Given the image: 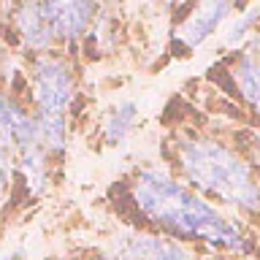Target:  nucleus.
<instances>
[{
  "label": "nucleus",
  "instance_id": "obj_1",
  "mask_svg": "<svg viewBox=\"0 0 260 260\" xmlns=\"http://www.w3.org/2000/svg\"><path fill=\"white\" fill-rule=\"evenodd\" d=\"M122 225L168 236L198 255L260 260V233L233 219L166 168L133 171L119 195Z\"/></svg>",
  "mask_w": 260,
  "mask_h": 260
},
{
  "label": "nucleus",
  "instance_id": "obj_2",
  "mask_svg": "<svg viewBox=\"0 0 260 260\" xmlns=\"http://www.w3.org/2000/svg\"><path fill=\"white\" fill-rule=\"evenodd\" d=\"M174 168L187 187L260 233V176L249 160L211 136L174 141Z\"/></svg>",
  "mask_w": 260,
  "mask_h": 260
},
{
  "label": "nucleus",
  "instance_id": "obj_3",
  "mask_svg": "<svg viewBox=\"0 0 260 260\" xmlns=\"http://www.w3.org/2000/svg\"><path fill=\"white\" fill-rule=\"evenodd\" d=\"M30 98L36 119H68L76 101V73L60 54H36L30 65Z\"/></svg>",
  "mask_w": 260,
  "mask_h": 260
},
{
  "label": "nucleus",
  "instance_id": "obj_4",
  "mask_svg": "<svg viewBox=\"0 0 260 260\" xmlns=\"http://www.w3.org/2000/svg\"><path fill=\"white\" fill-rule=\"evenodd\" d=\"M101 247L114 260H201L198 252L184 244L133 225L114 228Z\"/></svg>",
  "mask_w": 260,
  "mask_h": 260
},
{
  "label": "nucleus",
  "instance_id": "obj_5",
  "mask_svg": "<svg viewBox=\"0 0 260 260\" xmlns=\"http://www.w3.org/2000/svg\"><path fill=\"white\" fill-rule=\"evenodd\" d=\"M44 11L52 24L54 41L73 44L92 30L98 0H44Z\"/></svg>",
  "mask_w": 260,
  "mask_h": 260
},
{
  "label": "nucleus",
  "instance_id": "obj_6",
  "mask_svg": "<svg viewBox=\"0 0 260 260\" xmlns=\"http://www.w3.org/2000/svg\"><path fill=\"white\" fill-rule=\"evenodd\" d=\"M38 144V127L30 109H24L19 98L0 89V146L16 157L19 152Z\"/></svg>",
  "mask_w": 260,
  "mask_h": 260
},
{
  "label": "nucleus",
  "instance_id": "obj_7",
  "mask_svg": "<svg viewBox=\"0 0 260 260\" xmlns=\"http://www.w3.org/2000/svg\"><path fill=\"white\" fill-rule=\"evenodd\" d=\"M11 27L19 44L36 54H44L57 44L44 11V0H16L11 8Z\"/></svg>",
  "mask_w": 260,
  "mask_h": 260
},
{
  "label": "nucleus",
  "instance_id": "obj_8",
  "mask_svg": "<svg viewBox=\"0 0 260 260\" xmlns=\"http://www.w3.org/2000/svg\"><path fill=\"white\" fill-rule=\"evenodd\" d=\"M19 171L24 190L30 198H46L54 184V168H52V154H49L41 144L30 146V149L19 152L14 157V174Z\"/></svg>",
  "mask_w": 260,
  "mask_h": 260
},
{
  "label": "nucleus",
  "instance_id": "obj_9",
  "mask_svg": "<svg viewBox=\"0 0 260 260\" xmlns=\"http://www.w3.org/2000/svg\"><path fill=\"white\" fill-rule=\"evenodd\" d=\"M233 11V0H201L198 8L187 16V22L179 30V41L187 46H201L209 36H214L217 27L222 24Z\"/></svg>",
  "mask_w": 260,
  "mask_h": 260
},
{
  "label": "nucleus",
  "instance_id": "obj_10",
  "mask_svg": "<svg viewBox=\"0 0 260 260\" xmlns=\"http://www.w3.org/2000/svg\"><path fill=\"white\" fill-rule=\"evenodd\" d=\"M233 84L252 111L260 114V36H252L233 62Z\"/></svg>",
  "mask_w": 260,
  "mask_h": 260
},
{
  "label": "nucleus",
  "instance_id": "obj_11",
  "mask_svg": "<svg viewBox=\"0 0 260 260\" xmlns=\"http://www.w3.org/2000/svg\"><path fill=\"white\" fill-rule=\"evenodd\" d=\"M136 122H138V103L136 101H122L117 106H111L103 117V125H101L103 144L106 146H119L130 133H133Z\"/></svg>",
  "mask_w": 260,
  "mask_h": 260
},
{
  "label": "nucleus",
  "instance_id": "obj_12",
  "mask_svg": "<svg viewBox=\"0 0 260 260\" xmlns=\"http://www.w3.org/2000/svg\"><path fill=\"white\" fill-rule=\"evenodd\" d=\"M257 19H260V8H249L236 22H231V27L225 32V46H244L249 41L252 30H255Z\"/></svg>",
  "mask_w": 260,
  "mask_h": 260
},
{
  "label": "nucleus",
  "instance_id": "obj_13",
  "mask_svg": "<svg viewBox=\"0 0 260 260\" xmlns=\"http://www.w3.org/2000/svg\"><path fill=\"white\" fill-rule=\"evenodd\" d=\"M11 179H14V154L0 146V201L11 190Z\"/></svg>",
  "mask_w": 260,
  "mask_h": 260
},
{
  "label": "nucleus",
  "instance_id": "obj_14",
  "mask_svg": "<svg viewBox=\"0 0 260 260\" xmlns=\"http://www.w3.org/2000/svg\"><path fill=\"white\" fill-rule=\"evenodd\" d=\"M60 260H114V257L101 244H92V247H79L76 252H71L68 257H60Z\"/></svg>",
  "mask_w": 260,
  "mask_h": 260
},
{
  "label": "nucleus",
  "instance_id": "obj_15",
  "mask_svg": "<svg viewBox=\"0 0 260 260\" xmlns=\"http://www.w3.org/2000/svg\"><path fill=\"white\" fill-rule=\"evenodd\" d=\"M247 154H249V166L255 168V174H260V133H252L249 136V146H247Z\"/></svg>",
  "mask_w": 260,
  "mask_h": 260
},
{
  "label": "nucleus",
  "instance_id": "obj_16",
  "mask_svg": "<svg viewBox=\"0 0 260 260\" xmlns=\"http://www.w3.org/2000/svg\"><path fill=\"white\" fill-rule=\"evenodd\" d=\"M11 71H14V62H11V57H8V52H6V46L0 44V84L8 79Z\"/></svg>",
  "mask_w": 260,
  "mask_h": 260
},
{
  "label": "nucleus",
  "instance_id": "obj_17",
  "mask_svg": "<svg viewBox=\"0 0 260 260\" xmlns=\"http://www.w3.org/2000/svg\"><path fill=\"white\" fill-rule=\"evenodd\" d=\"M201 260H249V257H233V255H201Z\"/></svg>",
  "mask_w": 260,
  "mask_h": 260
},
{
  "label": "nucleus",
  "instance_id": "obj_18",
  "mask_svg": "<svg viewBox=\"0 0 260 260\" xmlns=\"http://www.w3.org/2000/svg\"><path fill=\"white\" fill-rule=\"evenodd\" d=\"M3 260H24V249H16L14 255H8V257H3Z\"/></svg>",
  "mask_w": 260,
  "mask_h": 260
},
{
  "label": "nucleus",
  "instance_id": "obj_19",
  "mask_svg": "<svg viewBox=\"0 0 260 260\" xmlns=\"http://www.w3.org/2000/svg\"><path fill=\"white\" fill-rule=\"evenodd\" d=\"M166 3H168V6H179L182 0H166Z\"/></svg>",
  "mask_w": 260,
  "mask_h": 260
},
{
  "label": "nucleus",
  "instance_id": "obj_20",
  "mask_svg": "<svg viewBox=\"0 0 260 260\" xmlns=\"http://www.w3.org/2000/svg\"><path fill=\"white\" fill-rule=\"evenodd\" d=\"M0 27H3V16H0Z\"/></svg>",
  "mask_w": 260,
  "mask_h": 260
}]
</instances>
